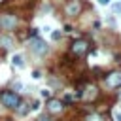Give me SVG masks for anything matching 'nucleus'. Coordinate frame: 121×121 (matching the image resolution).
Returning <instances> with one entry per match:
<instances>
[{
    "mask_svg": "<svg viewBox=\"0 0 121 121\" xmlns=\"http://www.w3.org/2000/svg\"><path fill=\"white\" fill-rule=\"evenodd\" d=\"M51 36H53V40H59V38H60V34H59V32H53Z\"/></svg>",
    "mask_w": 121,
    "mask_h": 121,
    "instance_id": "nucleus-13",
    "label": "nucleus"
},
{
    "mask_svg": "<svg viewBox=\"0 0 121 121\" xmlns=\"http://www.w3.org/2000/svg\"><path fill=\"white\" fill-rule=\"evenodd\" d=\"M30 49H32V53H36V55H45L47 51H49V47L45 45V42L43 40H34L32 42V45H30Z\"/></svg>",
    "mask_w": 121,
    "mask_h": 121,
    "instance_id": "nucleus-4",
    "label": "nucleus"
},
{
    "mask_svg": "<svg viewBox=\"0 0 121 121\" xmlns=\"http://www.w3.org/2000/svg\"><path fill=\"white\" fill-rule=\"evenodd\" d=\"M87 51V42L85 40H78V42H74L72 45H70V53H74V55H83Z\"/></svg>",
    "mask_w": 121,
    "mask_h": 121,
    "instance_id": "nucleus-6",
    "label": "nucleus"
},
{
    "mask_svg": "<svg viewBox=\"0 0 121 121\" xmlns=\"http://www.w3.org/2000/svg\"><path fill=\"white\" fill-rule=\"evenodd\" d=\"M117 119H119V121H121V113H119V115H117Z\"/></svg>",
    "mask_w": 121,
    "mask_h": 121,
    "instance_id": "nucleus-15",
    "label": "nucleus"
},
{
    "mask_svg": "<svg viewBox=\"0 0 121 121\" xmlns=\"http://www.w3.org/2000/svg\"><path fill=\"white\" fill-rule=\"evenodd\" d=\"M38 121H51V119H49L47 115H40V117H38Z\"/></svg>",
    "mask_w": 121,
    "mask_h": 121,
    "instance_id": "nucleus-12",
    "label": "nucleus"
},
{
    "mask_svg": "<svg viewBox=\"0 0 121 121\" xmlns=\"http://www.w3.org/2000/svg\"><path fill=\"white\" fill-rule=\"evenodd\" d=\"M106 83H108V87H112V89L119 87V85H121V70L110 72V74L106 76Z\"/></svg>",
    "mask_w": 121,
    "mask_h": 121,
    "instance_id": "nucleus-3",
    "label": "nucleus"
},
{
    "mask_svg": "<svg viewBox=\"0 0 121 121\" xmlns=\"http://www.w3.org/2000/svg\"><path fill=\"white\" fill-rule=\"evenodd\" d=\"M13 64H15V66H25L23 55H13Z\"/></svg>",
    "mask_w": 121,
    "mask_h": 121,
    "instance_id": "nucleus-8",
    "label": "nucleus"
},
{
    "mask_svg": "<svg viewBox=\"0 0 121 121\" xmlns=\"http://www.w3.org/2000/svg\"><path fill=\"white\" fill-rule=\"evenodd\" d=\"M62 110V102H59V100H49L47 102V112L49 113H59Z\"/></svg>",
    "mask_w": 121,
    "mask_h": 121,
    "instance_id": "nucleus-7",
    "label": "nucleus"
},
{
    "mask_svg": "<svg viewBox=\"0 0 121 121\" xmlns=\"http://www.w3.org/2000/svg\"><path fill=\"white\" fill-rule=\"evenodd\" d=\"M0 102L4 106H8V108H17L21 104V96L15 95L13 91H2L0 93Z\"/></svg>",
    "mask_w": 121,
    "mask_h": 121,
    "instance_id": "nucleus-1",
    "label": "nucleus"
},
{
    "mask_svg": "<svg viewBox=\"0 0 121 121\" xmlns=\"http://www.w3.org/2000/svg\"><path fill=\"white\" fill-rule=\"evenodd\" d=\"M15 25H17V19L13 15H2L0 17V26L4 30H11V28H15Z\"/></svg>",
    "mask_w": 121,
    "mask_h": 121,
    "instance_id": "nucleus-5",
    "label": "nucleus"
},
{
    "mask_svg": "<svg viewBox=\"0 0 121 121\" xmlns=\"http://www.w3.org/2000/svg\"><path fill=\"white\" fill-rule=\"evenodd\" d=\"M81 9H83L81 0H68V4L64 6L66 15H70V17H78V15L81 13Z\"/></svg>",
    "mask_w": 121,
    "mask_h": 121,
    "instance_id": "nucleus-2",
    "label": "nucleus"
},
{
    "mask_svg": "<svg viewBox=\"0 0 121 121\" xmlns=\"http://www.w3.org/2000/svg\"><path fill=\"white\" fill-rule=\"evenodd\" d=\"M112 11H113V13H121V2L113 4V6H112Z\"/></svg>",
    "mask_w": 121,
    "mask_h": 121,
    "instance_id": "nucleus-11",
    "label": "nucleus"
},
{
    "mask_svg": "<svg viewBox=\"0 0 121 121\" xmlns=\"http://www.w3.org/2000/svg\"><path fill=\"white\" fill-rule=\"evenodd\" d=\"M85 121H102V117H100L98 113H89V115L85 117Z\"/></svg>",
    "mask_w": 121,
    "mask_h": 121,
    "instance_id": "nucleus-9",
    "label": "nucleus"
},
{
    "mask_svg": "<svg viewBox=\"0 0 121 121\" xmlns=\"http://www.w3.org/2000/svg\"><path fill=\"white\" fill-rule=\"evenodd\" d=\"M108 2H110V0H98V4H102V6H106Z\"/></svg>",
    "mask_w": 121,
    "mask_h": 121,
    "instance_id": "nucleus-14",
    "label": "nucleus"
},
{
    "mask_svg": "<svg viewBox=\"0 0 121 121\" xmlns=\"http://www.w3.org/2000/svg\"><path fill=\"white\" fill-rule=\"evenodd\" d=\"M2 43H4V47H11L13 42H11V38H6V36H4V38H2Z\"/></svg>",
    "mask_w": 121,
    "mask_h": 121,
    "instance_id": "nucleus-10",
    "label": "nucleus"
}]
</instances>
